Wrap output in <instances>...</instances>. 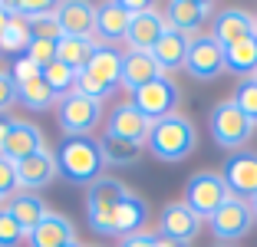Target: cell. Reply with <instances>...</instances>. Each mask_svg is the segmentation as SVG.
Listing matches in <instances>:
<instances>
[{
	"label": "cell",
	"instance_id": "484cf974",
	"mask_svg": "<svg viewBox=\"0 0 257 247\" xmlns=\"http://www.w3.org/2000/svg\"><path fill=\"white\" fill-rule=\"evenodd\" d=\"M224 69L231 76H244V79H250L257 73V33L224 46Z\"/></svg>",
	"mask_w": 257,
	"mask_h": 247
},
{
	"label": "cell",
	"instance_id": "4dcf8cb0",
	"mask_svg": "<svg viewBox=\"0 0 257 247\" xmlns=\"http://www.w3.org/2000/svg\"><path fill=\"white\" fill-rule=\"evenodd\" d=\"M43 82L50 86V92H53L56 99H63V96H69L73 86H76V69H69V66H63L60 60H53L43 69Z\"/></svg>",
	"mask_w": 257,
	"mask_h": 247
},
{
	"label": "cell",
	"instance_id": "f546056e",
	"mask_svg": "<svg viewBox=\"0 0 257 247\" xmlns=\"http://www.w3.org/2000/svg\"><path fill=\"white\" fill-rule=\"evenodd\" d=\"M99 152H102V165H119V168H125V165H136V162H139V152H142V149H136V145H128V142H119V139H109V135H102Z\"/></svg>",
	"mask_w": 257,
	"mask_h": 247
},
{
	"label": "cell",
	"instance_id": "9c48e42d",
	"mask_svg": "<svg viewBox=\"0 0 257 247\" xmlns=\"http://www.w3.org/2000/svg\"><path fill=\"white\" fill-rule=\"evenodd\" d=\"M178 99H182L178 82L168 79V76H162V79L142 86L139 92H132V105H136L149 122H159V119H165V115L178 112Z\"/></svg>",
	"mask_w": 257,
	"mask_h": 247
},
{
	"label": "cell",
	"instance_id": "7c38bea8",
	"mask_svg": "<svg viewBox=\"0 0 257 247\" xmlns=\"http://www.w3.org/2000/svg\"><path fill=\"white\" fill-rule=\"evenodd\" d=\"M221 178L234 198L250 201L257 195V152H231V158H224Z\"/></svg>",
	"mask_w": 257,
	"mask_h": 247
},
{
	"label": "cell",
	"instance_id": "4fadbf2b",
	"mask_svg": "<svg viewBox=\"0 0 257 247\" xmlns=\"http://www.w3.org/2000/svg\"><path fill=\"white\" fill-rule=\"evenodd\" d=\"M165 30H168L165 14L149 7V10H142V14H136L128 20V30H125V40H122V43H125L128 50H136V53H152Z\"/></svg>",
	"mask_w": 257,
	"mask_h": 247
},
{
	"label": "cell",
	"instance_id": "ab89813d",
	"mask_svg": "<svg viewBox=\"0 0 257 247\" xmlns=\"http://www.w3.org/2000/svg\"><path fill=\"white\" fill-rule=\"evenodd\" d=\"M155 240H159L155 234H145L142 231V234H136V237H125L119 247H155Z\"/></svg>",
	"mask_w": 257,
	"mask_h": 247
},
{
	"label": "cell",
	"instance_id": "e0dca14e",
	"mask_svg": "<svg viewBox=\"0 0 257 247\" xmlns=\"http://www.w3.org/2000/svg\"><path fill=\"white\" fill-rule=\"evenodd\" d=\"M145 221H149V201L142 195H136L132 188H125V195L115 204V217H112V237H136L142 234Z\"/></svg>",
	"mask_w": 257,
	"mask_h": 247
},
{
	"label": "cell",
	"instance_id": "836d02e7",
	"mask_svg": "<svg viewBox=\"0 0 257 247\" xmlns=\"http://www.w3.org/2000/svg\"><path fill=\"white\" fill-rule=\"evenodd\" d=\"M17 191H20V181H17V165L10 162V158L0 155V201L7 204Z\"/></svg>",
	"mask_w": 257,
	"mask_h": 247
},
{
	"label": "cell",
	"instance_id": "681fc988",
	"mask_svg": "<svg viewBox=\"0 0 257 247\" xmlns=\"http://www.w3.org/2000/svg\"><path fill=\"white\" fill-rule=\"evenodd\" d=\"M0 208H4V201H0Z\"/></svg>",
	"mask_w": 257,
	"mask_h": 247
},
{
	"label": "cell",
	"instance_id": "f35d334b",
	"mask_svg": "<svg viewBox=\"0 0 257 247\" xmlns=\"http://www.w3.org/2000/svg\"><path fill=\"white\" fill-rule=\"evenodd\" d=\"M17 102V82L10 69H0V115H7V109Z\"/></svg>",
	"mask_w": 257,
	"mask_h": 247
},
{
	"label": "cell",
	"instance_id": "ac0fdd59",
	"mask_svg": "<svg viewBox=\"0 0 257 247\" xmlns=\"http://www.w3.org/2000/svg\"><path fill=\"white\" fill-rule=\"evenodd\" d=\"M257 33V23L254 17L247 14V10L241 7H224L214 14V23H211V37L218 40L221 46H231L237 43V40H247Z\"/></svg>",
	"mask_w": 257,
	"mask_h": 247
},
{
	"label": "cell",
	"instance_id": "603a6c76",
	"mask_svg": "<svg viewBox=\"0 0 257 247\" xmlns=\"http://www.w3.org/2000/svg\"><path fill=\"white\" fill-rule=\"evenodd\" d=\"M73 240H76L73 221L63 217V214H56V211H50V214L27 234V244L30 247H69Z\"/></svg>",
	"mask_w": 257,
	"mask_h": 247
},
{
	"label": "cell",
	"instance_id": "4316f807",
	"mask_svg": "<svg viewBox=\"0 0 257 247\" xmlns=\"http://www.w3.org/2000/svg\"><path fill=\"white\" fill-rule=\"evenodd\" d=\"M96 40H79V37H60V43H56V60L63 63V66L76 69V73H83V66L89 63L92 50H96Z\"/></svg>",
	"mask_w": 257,
	"mask_h": 247
},
{
	"label": "cell",
	"instance_id": "d6986e66",
	"mask_svg": "<svg viewBox=\"0 0 257 247\" xmlns=\"http://www.w3.org/2000/svg\"><path fill=\"white\" fill-rule=\"evenodd\" d=\"M162 76H165V73L159 69V63H155V56H152V53L125 50V56H122V79H119V89L139 92L142 86L162 79Z\"/></svg>",
	"mask_w": 257,
	"mask_h": 247
},
{
	"label": "cell",
	"instance_id": "8fae6325",
	"mask_svg": "<svg viewBox=\"0 0 257 247\" xmlns=\"http://www.w3.org/2000/svg\"><path fill=\"white\" fill-rule=\"evenodd\" d=\"M149 132H152V122L132 105V99L112 105V112L106 115L109 139H119V142H128V145H136V149H145L149 145Z\"/></svg>",
	"mask_w": 257,
	"mask_h": 247
},
{
	"label": "cell",
	"instance_id": "3957f363",
	"mask_svg": "<svg viewBox=\"0 0 257 247\" xmlns=\"http://www.w3.org/2000/svg\"><path fill=\"white\" fill-rule=\"evenodd\" d=\"M122 195H125V185L112 175H102L86 188V217L99 237H112V217Z\"/></svg>",
	"mask_w": 257,
	"mask_h": 247
},
{
	"label": "cell",
	"instance_id": "b9f144b4",
	"mask_svg": "<svg viewBox=\"0 0 257 247\" xmlns=\"http://www.w3.org/2000/svg\"><path fill=\"white\" fill-rule=\"evenodd\" d=\"M10 17H14V10H10V4H4V0H0V33H4V27L10 23Z\"/></svg>",
	"mask_w": 257,
	"mask_h": 247
},
{
	"label": "cell",
	"instance_id": "e575fe53",
	"mask_svg": "<svg viewBox=\"0 0 257 247\" xmlns=\"http://www.w3.org/2000/svg\"><path fill=\"white\" fill-rule=\"evenodd\" d=\"M10 10H14L17 17H23V20H40V17L53 14L56 4H50V0H20V4H10Z\"/></svg>",
	"mask_w": 257,
	"mask_h": 247
},
{
	"label": "cell",
	"instance_id": "6da1fadb",
	"mask_svg": "<svg viewBox=\"0 0 257 247\" xmlns=\"http://www.w3.org/2000/svg\"><path fill=\"white\" fill-rule=\"evenodd\" d=\"M145 149L155 158H162V162H185V158L198 149V129L188 115L172 112V115H165V119L152 122L149 145H145Z\"/></svg>",
	"mask_w": 257,
	"mask_h": 247
},
{
	"label": "cell",
	"instance_id": "1f68e13d",
	"mask_svg": "<svg viewBox=\"0 0 257 247\" xmlns=\"http://www.w3.org/2000/svg\"><path fill=\"white\" fill-rule=\"evenodd\" d=\"M234 102L244 115L257 126V79H241L234 89Z\"/></svg>",
	"mask_w": 257,
	"mask_h": 247
},
{
	"label": "cell",
	"instance_id": "74e56055",
	"mask_svg": "<svg viewBox=\"0 0 257 247\" xmlns=\"http://www.w3.org/2000/svg\"><path fill=\"white\" fill-rule=\"evenodd\" d=\"M10 76H14V82H17V86H23V82L40 79V76H43V69H40L37 63L30 60V56H17V60H14V66H10Z\"/></svg>",
	"mask_w": 257,
	"mask_h": 247
},
{
	"label": "cell",
	"instance_id": "7402d4cb",
	"mask_svg": "<svg viewBox=\"0 0 257 247\" xmlns=\"http://www.w3.org/2000/svg\"><path fill=\"white\" fill-rule=\"evenodd\" d=\"M43 132H40V126H33V122L27 119H14V126H10V135H7V142H4V152L0 155L10 158V162H23V158H30L33 152L43 149Z\"/></svg>",
	"mask_w": 257,
	"mask_h": 247
},
{
	"label": "cell",
	"instance_id": "d4e9b609",
	"mask_svg": "<svg viewBox=\"0 0 257 247\" xmlns=\"http://www.w3.org/2000/svg\"><path fill=\"white\" fill-rule=\"evenodd\" d=\"M188 43H191V37H185V33L172 30V27L162 33V40L155 43V50H152V56H155V63H159L162 73H172V69H185Z\"/></svg>",
	"mask_w": 257,
	"mask_h": 247
},
{
	"label": "cell",
	"instance_id": "bcb514c9",
	"mask_svg": "<svg viewBox=\"0 0 257 247\" xmlns=\"http://www.w3.org/2000/svg\"><path fill=\"white\" fill-rule=\"evenodd\" d=\"M218 247H234V244H218Z\"/></svg>",
	"mask_w": 257,
	"mask_h": 247
},
{
	"label": "cell",
	"instance_id": "f1b7e54d",
	"mask_svg": "<svg viewBox=\"0 0 257 247\" xmlns=\"http://www.w3.org/2000/svg\"><path fill=\"white\" fill-rule=\"evenodd\" d=\"M30 23L23 20V17H10V23L4 27V33H0V53H17V56H23L27 53V46H30Z\"/></svg>",
	"mask_w": 257,
	"mask_h": 247
},
{
	"label": "cell",
	"instance_id": "f6af8a7d",
	"mask_svg": "<svg viewBox=\"0 0 257 247\" xmlns=\"http://www.w3.org/2000/svg\"><path fill=\"white\" fill-rule=\"evenodd\" d=\"M69 247H83V244H79V240H73V244H69Z\"/></svg>",
	"mask_w": 257,
	"mask_h": 247
},
{
	"label": "cell",
	"instance_id": "2e32d148",
	"mask_svg": "<svg viewBox=\"0 0 257 247\" xmlns=\"http://www.w3.org/2000/svg\"><path fill=\"white\" fill-rule=\"evenodd\" d=\"M56 175H60V165H56V152L50 149V145H43L40 152H33V155L23 158V162H17V181H20V191L46 188Z\"/></svg>",
	"mask_w": 257,
	"mask_h": 247
},
{
	"label": "cell",
	"instance_id": "52a82bcc",
	"mask_svg": "<svg viewBox=\"0 0 257 247\" xmlns=\"http://www.w3.org/2000/svg\"><path fill=\"white\" fill-rule=\"evenodd\" d=\"M185 73L198 82H211L224 76V46L211 37V33H198L188 43V56H185Z\"/></svg>",
	"mask_w": 257,
	"mask_h": 247
},
{
	"label": "cell",
	"instance_id": "f907efd6",
	"mask_svg": "<svg viewBox=\"0 0 257 247\" xmlns=\"http://www.w3.org/2000/svg\"><path fill=\"white\" fill-rule=\"evenodd\" d=\"M254 23H257V17H254Z\"/></svg>",
	"mask_w": 257,
	"mask_h": 247
},
{
	"label": "cell",
	"instance_id": "cb8c5ba5",
	"mask_svg": "<svg viewBox=\"0 0 257 247\" xmlns=\"http://www.w3.org/2000/svg\"><path fill=\"white\" fill-rule=\"evenodd\" d=\"M4 208H7V214L14 217V221H17L20 227H23V234H30L33 227H37L40 221H43V217L50 214L46 201L37 195V191H17V195L10 198L7 204H4Z\"/></svg>",
	"mask_w": 257,
	"mask_h": 247
},
{
	"label": "cell",
	"instance_id": "7a4b0ae2",
	"mask_svg": "<svg viewBox=\"0 0 257 247\" xmlns=\"http://www.w3.org/2000/svg\"><path fill=\"white\" fill-rule=\"evenodd\" d=\"M56 165H60V175L73 185H86L89 188L96 178H102V152L99 142L83 135V139H63L60 149H56Z\"/></svg>",
	"mask_w": 257,
	"mask_h": 247
},
{
	"label": "cell",
	"instance_id": "ba28073f",
	"mask_svg": "<svg viewBox=\"0 0 257 247\" xmlns=\"http://www.w3.org/2000/svg\"><path fill=\"white\" fill-rule=\"evenodd\" d=\"M254 224L257 221H254V211H250V201L234 198V195L227 198V201L211 214V221H208L211 234L221 240V244H234L237 237H247Z\"/></svg>",
	"mask_w": 257,
	"mask_h": 247
},
{
	"label": "cell",
	"instance_id": "8992f818",
	"mask_svg": "<svg viewBox=\"0 0 257 247\" xmlns=\"http://www.w3.org/2000/svg\"><path fill=\"white\" fill-rule=\"evenodd\" d=\"M227 198H231V191H227L221 172L201 168V172H195L188 181H185V198H182V201L188 204L201 221H211V214L227 201Z\"/></svg>",
	"mask_w": 257,
	"mask_h": 247
},
{
	"label": "cell",
	"instance_id": "7bdbcfd3",
	"mask_svg": "<svg viewBox=\"0 0 257 247\" xmlns=\"http://www.w3.org/2000/svg\"><path fill=\"white\" fill-rule=\"evenodd\" d=\"M155 247H178V244H175V240H165V237H159V240H155Z\"/></svg>",
	"mask_w": 257,
	"mask_h": 247
},
{
	"label": "cell",
	"instance_id": "60d3db41",
	"mask_svg": "<svg viewBox=\"0 0 257 247\" xmlns=\"http://www.w3.org/2000/svg\"><path fill=\"white\" fill-rule=\"evenodd\" d=\"M10 126H14V119L0 115V152H4V142H7V135H10Z\"/></svg>",
	"mask_w": 257,
	"mask_h": 247
},
{
	"label": "cell",
	"instance_id": "9a60e30c",
	"mask_svg": "<svg viewBox=\"0 0 257 247\" xmlns=\"http://www.w3.org/2000/svg\"><path fill=\"white\" fill-rule=\"evenodd\" d=\"M63 37H79V40H96V7L86 0H63L53 10Z\"/></svg>",
	"mask_w": 257,
	"mask_h": 247
},
{
	"label": "cell",
	"instance_id": "44dd1931",
	"mask_svg": "<svg viewBox=\"0 0 257 247\" xmlns=\"http://www.w3.org/2000/svg\"><path fill=\"white\" fill-rule=\"evenodd\" d=\"M128 20H132V14L122 7V0H109V4L96 7V43H106V46L122 43Z\"/></svg>",
	"mask_w": 257,
	"mask_h": 247
},
{
	"label": "cell",
	"instance_id": "8d00e7d4",
	"mask_svg": "<svg viewBox=\"0 0 257 247\" xmlns=\"http://www.w3.org/2000/svg\"><path fill=\"white\" fill-rule=\"evenodd\" d=\"M23 56H30L40 69H46L50 63L56 60V43H50V40H30V46H27Z\"/></svg>",
	"mask_w": 257,
	"mask_h": 247
},
{
	"label": "cell",
	"instance_id": "30bf717a",
	"mask_svg": "<svg viewBox=\"0 0 257 247\" xmlns=\"http://www.w3.org/2000/svg\"><path fill=\"white\" fill-rule=\"evenodd\" d=\"M201 217L188 208V204L178 198V201H168L159 214V237L165 240H175L178 247H191L195 237L201 234Z\"/></svg>",
	"mask_w": 257,
	"mask_h": 247
},
{
	"label": "cell",
	"instance_id": "ee69618b",
	"mask_svg": "<svg viewBox=\"0 0 257 247\" xmlns=\"http://www.w3.org/2000/svg\"><path fill=\"white\" fill-rule=\"evenodd\" d=\"M250 211H254V221H257V195L250 198Z\"/></svg>",
	"mask_w": 257,
	"mask_h": 247
},
{
	"label": "cell",
	"instance_id": "277c9868",
	"mask_svg": "<svg viewBox=\"0 0 257 247\" xmlns=\"http://www.w3.org/2000/svg\"><path fill=\"white\" fill-rule=\"evenodd\" d=\"M53 112H56V126H60V132L66 139H83V135L96 132L102 126V102H92V99L79 96V92L56 99Z\"/></svg>",
	"mask_w": 257,
	"mask_h": 247
},
{
	"label": "cell",
	"instance_id": "c3c4849f",
	"mask_svg": "<svg viewBox=\"0 0 257 247\" xmlns=\"http://www.w3.org/2000/svg\"><path fill=\"white\" fill-rule=\"evenodd\" d=\"M250 79H257V73H254V76H250Z\"/></svg>",
	"mask_w": 257,
	"mask_h": 247
},
{
	"label": "cell",
	"instance_id": "5bb4252c",
	"mask_svg": "<svg viewBox=\"0 0 257 247\" xmlns=\"http://www.w3.org/2000/svg\"><path fill=\"white\" fill-rule=\"evenodd\" d=\"M211 14H214L211 0H172L165 7V23L185 37H198Z\"/></svg>",
	"mask_w": 257,
	"mask_h": 247
},
{
	"label": "cell",
	"instance_id": "5b68a950",
	"mask_svg": "<svg viewBox=\"0 0 257 247\" xmlns=\"http://www.w3.org/2000/svg\"><path fill=\"white\" fill-rule=\"evenodd\" d=\"M254 129L257 126L237 109L234 99H224V102H218L211 109V139H214V145H221L227 152L244 149L254 139Z\"/></svg>",
	"mask_w": 257,
	"mask_h": 247
},
{
	"label": "cell",
	"instance_id": "d590c367",
	"mask_svg": "<svg viewBox=\"0 0 257 247\" xmlns=\"http://www.w3.org/2000/svg\"><path fill=\"white\" fill-rule=\"evenodd\" d=\"M30 37L33 40H50V43H60L63 30H60V23H56V17L46 14V17H40V20H30Z\"/></svg>",
	"mask_w": 257,
	"mask_h": 247
},
{
	"label": "cell",
	"instance_id": "ffe728a7",
	"mask_svg": "<svg viewBox=\"0 0 257 247\" xmlns=\"http://www.w3.org/2000/svg\"><path fill=\"white\" fill-rule=\"evenodd\" d=\"M122 56H125L122 50H115V46H106V43H99L96 50H92L89 63L83 66V73L89 76V79L102 82L106 89L119 92V79H122Z\"/></svg>",
	"mask_w": 257,
	"mask_h": 247
},
{
	"label": "cell",
	"instance_id": "7dc6e473",
	"mask_svg": "<svg viewBox=\"0 0 257 247\" xmlns=\"http://www.w3.org/2000/svg\"><path fill=\"white\" fill-rule=\"evenodd\" d=\"M89 247H102V244H89Z\"/></svg>",
	"mask_w": 257,
	"mask_h": 247
},
{
	"label": "cell",
	"instance_id": "83f0119b",
	"mask_svg": "<svg viewBox=\"0 0 257 247\" xmlns=\"http://www.w3.org/2000/svg\"><path fill=\"white\" fill-rule=\"evenodd\" d=\"M17 102L27 105V109H33V112H46V109L56 105V96L50 92V86H46L43 76H40V79H33V82L17 86Z\"/></svg>",
	"mask_w": 257,
	"mask_h": 247
},
{
	"label": "cell",
	"instance_id": "d6a6232c",
	"mask_svg": "<svg viewBox=\"0 0 257 247\" xmlns=\"http://www.w3.org/2000/svg\"><path fill=\"white\" fill-rule=\"evenodd\" d=\"M27 240L23 227L7 214V208H0V247H20Z\"/></svg>",
	"mask_w": 257,
	"mask_h": 247
}]
</instances>
